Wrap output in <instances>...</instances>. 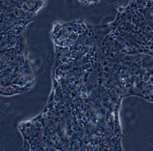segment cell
Wrapping results in <instances>:
<instances>
[{
  "instance_id": "obj_1",
  "label": "cell",
  "mask_w": 153,
  "mask_h": 151,
  "mask_svg": "<svg viewBox=\"0 0 153 151\" xmlns=\"http://www.w3.org/2000/svg\"><path fill=\"white\" fill-rule=\"evenodd\" d=\"M91 34H92V36H94V33H93V32H92Z\"/></svg>"
},
{
  "instance_id": "obj_2",
  "label": "cell",
  "mask_w": 153,
  "mask_h": 151,
  "mask_svg": "<svg viewBox=\"0 0 153 151\" xmlns=\"http://www.w3.org/2000/svg\"><path fill=\"white\" fill-rule=\"evenodd\" d=\"M95 36V37H94V38H95L97 39V38H98V37H97V36H96V35H95V36Z\"/></svg>"
},
{
  "instance_id": "obj_3",
  "label": "cell",
  "mask_w": 153,
  "mask_h": 151,
  "mask_svg": "<svg viewBox=\"0 0 153 151\" xmlns=\"http://www.w3.org/2000/svg\"><path fill=\"white\" fill-rule=\"evenodd\" d=\"M90 32H92V31H93V29H90Z\"/></svg>"
}]
</instances>
